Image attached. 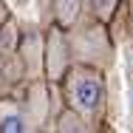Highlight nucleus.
<instances>
[{"instance_id": "f257e3e1", "label": "nucleus", "mask_w": 133, "mask_h": 133, "mask_svg": "<svg viewBox=\"0 0 133 133\" xmlns=\"http://www.w3.org/2000/svg\"><path fill=\"white\" fill-rule=\"evenodd\" d=\"M62 102L68 108H74L82 119L96 130L105 122V110H108V79L105 71L94 68V65H82L74 62L65 77L57 82Z\"/></svg>"}, {"instance_id": "f03ea898", "label": "nucleus", "mask_w": 133, "mask_h": 133, "mask_svg": "<svg viewBox=\"0 0 133 133\" xmlns=\"http://www.w3.org/2000/svg\"><path fill=\"white\" fill-rule=\"evenodd\" d=\"M68 43H71L74 62L94 65L99 71H110L116 51H113V40H110L108 23H99V20H94L91 14L82 11L77 17V23L68 26Z\"/></svg>"}, {"instance_id": "7ed1b4c3", "label": "nucleus", "mask_w": 133, "mask_h": 133, "mask_svg": "<svg viewBox=\"0 0 133 133\" xmlns=\"http://www.w3.org/2000/svg\"><path fill=\"white\" fill-rule=\"evenodd\" d=\"M43 62H45V82H59L65 77V71L74 65V57H71V43H68V28L51 26L45 28V54H43Z\"/></svg>"}, {"instance_id": "20e7f679", "label": "nucleus", "mask_w": 133, "mask_h": 133, "mask_svg": "<svg viewBox=\"0 0 133 133\" xmlns=\"http://www.w3.org/2000/svg\"><path fill=\"white\" fill-rule=\"evenodd\" d=\"M0 82L14 85L23 82V62H20V26L14 17L0 28Z\"/></svg>"}, {"instance_id": "39448f33", "label": "nucleus", "mask_w": 133, "mask_h": 133, "mask_svg": "<svg viewBox=\"0 0 133 133\" xmlns=\"http://www.w3.org/2000/svg\"><path fill=\"white\" fill-rule=\"evenodd\" d=\"M45 31L31 28L26 34H20V62H23V82L31 79H45Z\"/></svg>"}, {"instance_id": "423d86ee", "label": "nucleus", "mask_w": 133, "mask_h": 133, "mask_svg": "<svg viewBox=\"0 0 133 133\" xmlns=\"http://www.w3.org/2000/svg\"><path fill=\"white\" fill-rule=\"evenodd\" d=\"M37 130L23 99H0V133H28Z\"/></svg>"}, {"instance_id": "0eeeda50", "label": "nucleus", "mask_w": 133, "mask_h": 133, "mask_svg": "<svg viewBox=\"0 0 133 133\" xmlns=\"http://www.w3.org/2000/svg\"><path fill=\"white\" fill-rule=\"evenodd\" d=\"M48 11H51V23L68 28L85 11V0H48Z\"/></svg>"}, {"instance_id": "6e6552de", "label": "nucleus", "mask_w": 133, "mask_h": 133, "mask_svg": "<svg viewBox=\"0 0 133 133\" xmlns=\"http://www.w3.org/2000/svg\"><path fill=\"white\" fill-rule=\"evenodd\" d=\"M54 130H59V133H91L94 128L82 119L74 108L62 105V110L54 116Z\"/></svg>"}, {"instance_id": "1a4fd4ad", "label": "nucleus", "mask_w": 133, "mask_h": 133, "mask_svg": "<svg viewBox=\"0 0 133 133\" xmlns=\"http://www.w3.org/2000/svg\"><path fill=\"white\" fill-rule=\"evenodd\" d=\"M122 3L125 0H85V14H91L94 20L110 26L113 17H116V11L122 9Z\"/></svg>"}, {"instance_id": "9d476101", "label": "nucleus", "mask_w": 133, "mask_h": 133, "mask_svg": "<svg viewBox=\"0 0 133 133\" xmlns=\"http://www.w3.org/2000/svg\"><path fill=\"white\" fill-rule=\"evenodd\" d=\"M122 6H125V11H128V31H130V40H133V0H125Z\"/></svg>"}, {"instance_id": "9b49d317", "label": "nucleus", "mask_w": 133, "mask_h": 133, "mask_svg": "<svg viewBox=\"0 0 133 133\" xmlns=\"http://www.w3.org/2000/svg\"><path fill=\"white\" fill-rule=\"evenodd\" d=\"M9 17H11V11H9V6H6V0H0V28L6 26Z\"/></svg>"}]
</instances>
